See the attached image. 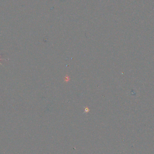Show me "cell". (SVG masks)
Segmentation results:
<instances>
[{
    "mask_svg": "<svg viewBox=\"0 0 154 154\" xmlns=\"http://www.w3.org/2000/svg\"><path fill=\"white\" fill-rule=\"evenodd\" d=\"M3 60V59H1L0 58V61H1V60ZM0 65H2L0 63Z\"/></svg>",
    "mask_w": 154,
    "mask_h": 154,
    "instance_id": "cell-1",
    "label": "cell"
}]
</instances>
